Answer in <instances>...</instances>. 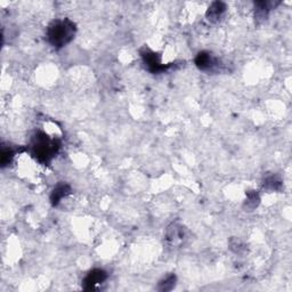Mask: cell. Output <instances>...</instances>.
<instances>
[{
  "instance_id": "6da1fadb",
  "label": "cell",
  "mask_w": 292,
  "mask_h": 292,
  "mask_svg": "<svg viewBox=\"0 0 292 292\" xmlns=\"http://www.w3.org/2000/svg\"><path fill=\"white\" fill-rule=\"evenodd\" d=\"M75 32L77 26L74 22L69 19H60L53 21L48 25L46 37L53 47L62 48L73 40Z\"/></svg>"
},
{
  "instance_id": "7a4b0ae2",
  "label": "cell",
  "mask_w": 292,
  "mask_h": 292,
  "mask_svg": "<svg viewBox=\"0 0 292 292\" xmlns=\"http://www.w3.org/2000/svg\"><path fill=\"white\" fill-rule=\"evenodd\" d=\"M60 149V143L55 139H51L44 133H39L35 135L32 142V151L33 155L40 162H48L56 154L57 150Z\"/></svg>"
},
{
  "instance_id": "3957f363",
  "label": "cell",
  "mask_w": 292,
  "mask_h": 292,
  "mask_svg": "<svg viewBox=\"0 0 292 292\" xmlns=\"http://www.w3.org/2000/svg\"><path fill=\"white\" fill-rule=\"evenodd\" d=\"M195 65L201 71H214L219 67V60L209 52H200L195 57Z\"/></svg>"
},
{
  "instance_id": "277c9868",
  "label": "cell",
  "mask_w": 292,
  "mask_h": 292,
  "mask_svg": "<svg viewBox=\"0 0 292 292\" xmlns=\"http://www.w3.org/2000/svg\"><path fill=\"white\" fill-rule=\"evenodd\" d=\"M107 278V274L103 269L96 268L89 272L84 280L85 290H95Z\"/></svg>"
},
{
  "instance_id": "5b68a950",
  "label": "cell",
  "mask_w": 292,
  "mask_h": 292,
  "mask_svg": "<svg viewBox=\"0 0 292 292\" xmlns=\"http://www.w3.org/2000/svg\"><path fill=\"white\" fill-rule=\"evenodd\" d=\"M142 57L144 60V63H145V65L147 66V69L151 72H153V73H158V72L164 70L165 66L161 63L158 54H155L154 52L145 49V51L142 52Z\"/></svg>"
},
{
  "instance_id": "8992f818",
  "label": "cell",
  "mask_w": 292,
  "mask_h": 292,
  "mask_svg": "<svg viewBox=\"0 0 292 292\" xmlns=\"http://www.w3.org/2000/svg\"><path fill=\"white\" fill-rule=\"evenodd\" d=\"M184 236H185V230L178 224H173L172 226H169L167 233H165V239H167V242L170 245H177L182 243Z\"/></svg>"
},
{
  "instance_id": "52a82bcc",
  "label": "cell",
  "mask_w": 292,
  "mask_h": 292,
  "mask_svg": "<svg viewBox=\"0 0 292 292\" xmlns=\"http://www.w3.org/2000/svg\"><path fill=\"white\" fill-rule=\"evenodd\" d=\"M226 10H227V7L225 3L215 2L209 6L205 16H206V19H208V21L211 22V23H216V22H218L222 19V16L224 15V13L226 12Z\"/></svg>"
},
{
  "instance_id": "ba28073f",
  "label": "cell",
  "mask_w": 292,
  "mask_h": 292,
  "mask_svg": "<svg viewBox=\"0 0 292 292\" xmlns=\"http://www.w3.org/2000/svg\"><path fill=\"white\" fill-rule=\"evenodd\" d=\"M70 192H71V187L67 185V184H65V183L57 184L55 188L53 190L52 194H51L52 204L57 205L67 194H70Z\"/></svg>"
},
{
  "instance_id": "9c48e42d",
  "label": "cell",
  "mask_w": 292,
  "mask_h": 292,
  "mask_svg": "<svg viewBox=\"0 0 292 292\" xmlns=\"http://www.w3.org/2000/svg\"><path fill=\"white\" fill-rule=\"evenodd\" d=\"M272 4L271 3H266V2H259L256 3V15L259 19H264L266 17L268 12L272 10Z\"/></svg>"
},
{
  "instance_id": "30bf717a",
  "label": "cell",
  "mask_w": 292,
  "mask_h": 292,
  "mask_svg": "<svg viewBox=\"0 0 292 292\" xmlns=\"http://www.w3.org/2000/svg\"><path fill=\"white\" fill-rule=\"evenodd\" d=\"M259 201H260V197L258 195L257 192L255 191H250L246 193V201H245V206L248 209H255L257 208L258 204H259Z\"/></svg>"
},
{
  "instance_id": "8fae6325",
  "label": "cell",
  "mask_w": 292,
  "mask_h": 292,
  "mask_svg": "<svg viewBox=\"0 0 292 292\" xmlns=\"http://www.w3.org/2000/svg\"><path fill=\"white\" fill-rule=\"evenodd\" d=\"M175 283H176V276L174 274H170L167 277H164L162 281L159 283V290L161 291H170L174 289Z\"/></svg>"
},
{
  "instance_id": "7c38bea8",
  "label": "cell",
  "mask_w": 292,
  "mask_h": 292,
  "mask_svg": "<svg viewBox=\"0 0 292 292\" xmlns=\"http://www.w3.org/2000/svg\"><path fill=\"white\" fill-rule=\"evenodd\" d=\"M281 185H282V182L276 176L267 177L264 182V187H266L268 188V190H272V191L280 190Z\"/></svg>"
},
{
  "instance_id": "4fadbf2b",
  "label": "cell",
  "mask_w": 292,
  "mask_h": 292,
  "mask_svg": "<svg viewBox=\"0 0 292 292\" xmlns=\"http://www.w3.org/2000/svg\"><path fill=\"white\" fill-rule=\"evenodd\" d=\"M13 152L11 149H7V150H3V153H2V163L4 167L7 165L8 163L11 162L12 159H13Z\"/></svg>"
}]
</instances>
